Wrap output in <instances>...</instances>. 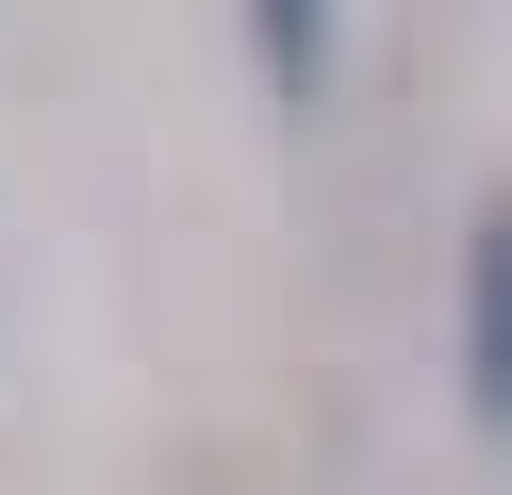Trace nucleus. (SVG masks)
<instances>
[{
	"label": "nucleus",
	"instance_id": "f257e3e1",
	"mask_svg": "<svg viewBox=\"0 0 512 495\" xmlns=\"http://www.w3.org/2000/svg\"><path fill=\"white\" fill-rule=\"evenodd\" d=\"M463 413L512 446V198L479 215V248H463Z\"/></svg>",
	"mask_w": 512,
	"mask_h": 495
},
{
	"label": "nucleus",
	"instance_id": "f03ea898",
	"mask_svg": "<svg viewBox=\"0 0 512 495\" xmlns=\"http://www.w3.org/2000/svg\"><path fill=\"white\" fill-rule=\"evenodd\" d=\"M248 50H265L281 99H314V83H331V50H347V0H248Z\"/></svg>",
	"mask_w": 512,
	"mask_h": 495
}]
</instances>
